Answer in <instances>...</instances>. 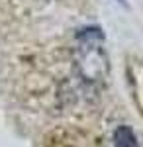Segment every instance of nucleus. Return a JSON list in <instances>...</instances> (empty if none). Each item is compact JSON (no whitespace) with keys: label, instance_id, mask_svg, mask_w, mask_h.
I'll return each instance as SVG.
<instances>
[{"label":"nucleus","instance_id":"f257e3e1","mask_svg":"<svg viewBox=\"0 0 143 147\" xmlns=\"http://www.w3.org/2000/svg\"><path fill=\"white\" fill-rule=\"evenodd\" d=\"M77 49H75V67L77 75L84 84L100 86L104 84L110 73L108 57L104 51V34L100 28H84L77 34Z\"/></svg>","mask_w":143,"mask_h":147},{"label":"nucleus","instance_id":"f03ea898","mask_svg":"<svg viewBox=\"0 0 143 147\" xmlns=\"http://www.w3.org/2000/svg\"><path fill=\"white\" fill-rule=\"evenodd\" d=\"M114 147H139L137 137H135L132 127H127V125L116 127V131H114Z\"/></svg>","mask_w":143,"mask_h":147}]
</instances>
